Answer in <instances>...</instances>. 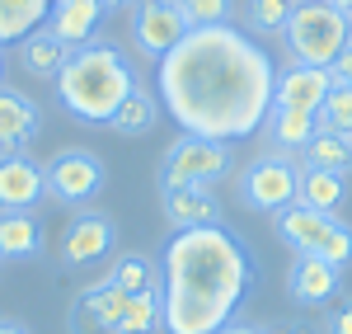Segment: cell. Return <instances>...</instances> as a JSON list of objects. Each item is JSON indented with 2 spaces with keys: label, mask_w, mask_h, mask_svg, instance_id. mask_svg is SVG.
<instances>
[{
  "label": "cell",
  "mask_w": 352,
  "mask_h": 334,
  "mask_svg": "<svg viewBox=\"0 0 352 334\" xmlns=\"http://www.w3.org/2000/svg\"><path fill=\"white\" fill-rule=\"evenodd\" d=\"M66 56H71V48H66L47 24L33 28L24 43H19V61H24L28 76H38V81H56V76H61V66H66Z\"/></svg>",
  "instance_id": "ac0fdd59"
},
{
  "label": "cell",
  "mask_w": 352,
  "mask_h": 334,
  "mask_svg": "<svg viewBox=\"0 0 352 334\" xmlns=\"http://www.w3.org/2000/svg\"><path fill=\"white\" fill-rule=\"evenodd\" d=\"M329 334H352V302H343V306H338V315L329 320Z\"/></svg>",
  "instance_id": "4dcf8cb0"
},
{
  "label": "cell",
  "mask_w": 352,
  "mask_h": 334,
  "mask_svg": "<svg viewBox=\"0 0 352 334\" xmlns=\"http://www.w3.org/2000/svg\"><path fill=\"white\" fill-rule=\"evenodd\" d=\"M118 245V226H113L109 212H94V207H80L71 226H66V236H61V264L66 269H89V264H99L104 254Z\"/></svg>",
  "instance_id": "30bf717a"
},
{
  "label": "cell",
  "mask_w": 352,
  "mask_h": 334,
  "mask_svg": "<svg viewBox=\"0 0 352 334\" xmlns=\"http://www.w3.org/2000/svg\"><path fill=\"white\" fill-rule=\"evenodd\" d=\"M300 189V165H292L287 156H258L254 165H244L240 174V198L254 212H287L296 202Z\"/></svg>",
  "instance_id": "52a82bcc"
},
{
  "label": "cell",
  "mask_w": 352,
  "mask_h": 334,
  "mask_svg": "<svg viewBox=\"0 0 352 334\" xmlns=\"http://www.w3.org/2000/svg\"><path fill=\"white\" fill-rule=\"evenodd\" d=\"M122 311H127V292L118 282L109 278L89 282L71 306V334H118Z\"/></svg>",
  "instance_id": "8fae6325"
},
{
  "label": "cell",
  "mask_w": 352,
  "mask_h": 334,
  "mask_svg": "<svg viewBox=\"0 0 352 334\" xmlns=\"http://www.w3.org/2000/svg\"><path fill=\"white\" fill-rule=\"evenodd\" d=\"M300 156H305L310 169H338V174H348L352 169V141L338 137V132H315Z\"/></svg>",
  "instance_id": "d4e9b609"
},
{
  "label": "cell",
  "mask_w": 352,
  "mask_h": 334,
  "mask_svg": "<svg viewBox=\"0 0 352 334\" xmlns=\"http://www.w3.org/2000/svg\"><path fill=\"white\" fill-rule=\"evenodd\" d=\"M333 10H343V14H352V0H329Z\"/></svg>",
  "instance_id": "836d02e7"
},
{
  "label": "cell",
  "mask_w": 352,
  "mask_h": 334,
  "mask_svg": "<svg viewBox=\"0 0 352 334\" xmlns=\"http://www.w3.org/2000/svg\"><path fill=\"white\" fill-rule=\"evenodd\" d=\"M104 0H52V14H47V28L76 52L85 43H94V33L104 24Z\"/></svg>",
  "instance_id": "9a60e30c"
},
{
  "label": "cell",
  "mask_w": 352,
  "mask_h": 334,
  "mask_svg": "<svg viewBox=\"0 0 352 334\" xmlns=\"http://www.w3.org/2000/svg\"><path fill=\"white\" fill-rule=\"evenodd\" d=\"M287 48L296 56V66H333L338 52L352 43V24L343 10H333L329 0H300L292 10V19L282 28Z\"/></svg>",
  "instance_id": "277c9868"
},
{
  "label": "cell",
  "mask_w": 352,
  "mask_h": 334,
  "mask_svg": "<svg viewBox=\"0 0 352 334\" xmlns=\"http://www.w3.org/2000/svg\"><path fill=\"white\" fill-rule=\"evenodd\" d=\"M52 0H0V48L5 43H24L33 28L47 24Z\"/></svg>",
  "instance_id": "7402d4cb"
},
{
  "label": "cell",
  "mask_w": 352,
  "mask_h": 334,
  "mask_svg": "<svg viewBox=\"0 0 352 334\" xmlns=\"http://www.w3.org/2000/svg\"><path fill=\"white\" fill-rule=\"evenodd\" d=\"M43 222L38 212H0V259H38Z\"/></svg>",
  "instance_id": "d6986e66"
},
{
  "label": "cell",
  "mask_w": 352,
  "mask_h": 334,
  "mask_svg": "<svg viewBox=\"0 0 352 334\" xmlns=\"http://www.w3.org/2000/svg\"><path fill=\"white\" fill-rule=\"evenodd\" d=\"M296 5H300V0H296Z\"/></svg>",
  "instance_id": "8d00e7d4"
},
{
  "label": "cell",
  "mask_w": 352,
  "mask_h": 334,
  "mask_svg": "<svg viewBox=\"0 0 352 334\" xmlns=\"http://www.w3.org/2000/svg\"><path fill=\"white\" fill-rule=\"evenodd\" d=\"M329 76H333V85H352V43L338 52V61L329 66Z\"/></svg>",
  "instance_id": "f546056e"
},
{
  "label": "cell",
  "mask_w": 352,
  "mask_h": 334,
  "mask_svg": "<svg viewBox=\"0 0 352 334\" xmlns=\"http://www.w3.org/2000/svg\"><path fill=\"white\" fill-rule=\"evenodd\" d=\"M277 236L296 254H315L338 273L352 264V226L338 222V212H315V207L292 202L287 212H277Z\"/></svg>",
  "instance_id": "5b68a950"
},
{
  "label": "cell",
  "mask_w": 352,
  "mask_h": 334,
  "mask_svg": "<svg viewBox=\"0 0 352 334\" xmlns=\"http://www.w3.org/2000/svg\"><path fill=\"white\" fill-rule=\"evenodd\" d=\"M0 334H33V330L19 325V320H0Z\"/></svg>",
  "instance_id": "d6a6232c"
},
{
  "label": "cell",
  "mask_w": 352,
  "mask_h": 334,
  "mask_svg": "<svg viewBox=\"0 0 352 334\" xmlns=\"http://www.w3.org/2000/svg\"><path fill=\"white\" fill-rule=\"evenodd\" d=\"M104 5H109V10H122V5H132V0H104Z\"/></svg>",
  "instance_id": "e575fe53"
},
{
  "label": "cell",
  "mask_w": 352,
  "mask_h": 334,
  "mask_svg": "<svg viewBox=\"0 0 352 334\" xmlns=\"http://www.w3.org/2000/svg\"><path fill=\"white\" fill-rule=\"evenodd\" d=\"M155 123H160V94H151L146 85H136L132 94L118 104V113L109 118V127L118 137H146Z\"/></svg>",
  "instance_id": "44dd1931"
},
{
  "label": "cell",
  "mask_w": 352,
  "mask_h": 334,
  "mask_svg": "<svg viewBox=\"0 0 352 334\" xmlns=\"http://www.w3.org/2000/svg\"><path fill=\"white\" fill-rule=\"evenodd\" d=\"M235 165L226 141H207V137H184L164 151L160 160V189H212L221 184Z\"/></svg>",
  "instance_id": "8992f818"
},
{
  "label": "cell",
  "mask_w": 352,
  "mask_h": 334,
  "mask_svg": "<svg viewBox=\"0 0 352 334\" xmlns=\"http://www.w3.org/2000/svg\"><path fill=\"white\" fill-rule=\"evenodd\" d=\"M254 282V259L226 226L174 231L160 259V311L169 334H217Z\"/></svg>",
  "instance_id": "7a4b0ae2"
},
{
  "label": "cell",
  "mask_w": 352,
  "mask_h": 334,
  "mask_svg": "<svg viewBox=\"0 0 352 334\" xmlns=\"http://www.w3.org/2000/svg\"><path fill=\"white\" fill-rule=\"evenodd\" d=\"M287 292L300 306H324L329 297L338 292V269L324 264V259H315V254H296V264L287 273Z\"/></svg>",
  "instance_id": "2e32d148"
},
{
  "label": "cell",
  "mask_w": 352,
  "mask_h": 334,
  "mask_svg": "<svg viewBox=\"0 0 352 334\" xmlns=\"http://www.w3.org/2000/svg\"><path fill=\"white\" fill-rule=\"evenodd\" d=\"M348 198V179L338 169H310L300 165V189H296V202L300 207H315V212H338Z\"/></svg>",
  "instance_id": "ffe728a7"
},
{
  "label": "cell",
  "mask_w": 352,
  "mask_h": 334,
  "mask_svg": "<svg viewBox=\"0 0 352 334\" xmlns=\"http://www.w3.org/2000/svg\"><path fill=\"white\" fill-rule=\"evenodd\" d=\"M109 282H118L127 297H136V292H160V264H151L146 254H122L113 264Z\"/></svg>",
  "instance_id": "cb8c5ba5"
},
{
  "label": "cell",
  "mask_w": 352,
  "mask_h": 334,
  "mask_svg": "<svg viewBox=\"0 0 352 334\" xmlns=\"http://www.w3.org/2000/svg\"><path fill=\"white\" fill-rule=\"evenodd\" d=\"M155 330H164L160 292H136V297H127V311H122L118 334H155Z\"/></svg>",
  "instance_id": "484cf974"
},
{
  "label": "cell",
  "mask_w": 352,
  "mask_h": 334,
  "mask_svg": "<svg viewBox=\"0 0 352 334\" xmlns=\"http://www.w3.org/2000/svg\"><path fill=\"white\" fill-rule=\"evenodd\" d=\"M277 66L235 24L188 28V38L155 61L160 109L207 141H240L258 132L272 113Z\"/></svg>",
  "instance_id": "6da1fadb"
},
{
  "label": "cell",
  "mask_w": 352,
  "mask_h": 334,
  "mask_svg": "<svg viewBox=\"0 0 352 334\" xmlns=\"http://www.w3.org/2000/svg\"><path fill=\"white\" fill-rule=\"evenodd\" d=\"M192 28H212V24H230V5L235 0H179Z\"/></svg>",
  "instance_id": "f1b7e54d"
},
{
  "label": "cell",
  "mask_w": 352,
  "mask_h": 334,
  "mask_svg": "<svg viewBox=\"0 0 352 334\" xmlns=\"http://www.w3.org/2000/svg\"><path fill=\"white\" fill-rule=\"evenodd\" d=\"M136 85L141 81L118 43H85L66 56V66L56 76V99L80 123H109Z\"/></svg>",
  "instance_id": "3957f363"
},
{
  "label": "cell",
  "mask_w": 352,
  "mask_h": 334,
  "mask_svg": "<svg viewBox=\"0 0 352 334\" xmlns=\"http://www.w3.org/2000/svg\"><path fill=\"white\" fill-rule=\"evenodd\" d=\"M160 207H164V222L174 226V231L221 222V207H217V198H212V189H160Z\"/></svg>",
  "instance_id": "e0dca14e"
},
{
  "label": "cell",
  "mask_w": 352,
  "mask_h": 334,
  "mask_svg": "<svg viewBox=\"0 0 352 334\" xmlns=\"http://www.w3.org/2000/svg\"><path fill=\"white\" fill-rule=\"evenodd\" d=\"M0 76H5V56H0Z\"/></svg>",
  "instance_id": "d590c367"
},
{
  "label": "cell",
  "mask_w": 352,
  "mask_h": 334,
  "mask_svg": "<svg viewBox=\"0 0 352 334\" xmlns=\"http://www.w3.org/2000/svg\"><path fill=\"white\" fill-rule=\"evenodd\" d=\"M292 10H296V0H244V19L254 33H282Z\"/></svg>",
  "instance_id": "83f0119b"
},
{
  "label": "cell",
  "mask_w": 352,
  "mask_h": 334,
  "mask_svg": "<svg viewBox=\"0 0 352 334\" xmlns=\"http://www.w3.org/2000/svg\"><path fill=\"white\" fill-rule=\"evenodd\" d=\"M43 198H47V174L28 151L0 156V212H33Z\"/></svg>",
  "instance_id": "7c38bea8"
},
{
  "label": "cell",
  "mask_w": 352,
  "mask_h": 334,
  "mask_svg": "<svg viewBox=\"0 0 352 334\" xmlns=\"http://www.w3.org/2000/svg\"><path fill=\"white\" fill-rule=\"evenodd\" d=\"M315 118H320V132H338V137L352 141V85H333L324 94V109Z\"/></svg>",
  "instance_id": "4316f807"
},
{
  "label": "cell",
  "mask_w": 352,
  "mask_h": 334,
  "mask_svg": "<svg viewBox=\"0 0 352 334\" xmlns=\"http://www.w3.org/2000/svg\"><path fill=\"white\" fill-rule=\"evenodd\" d=\"M333 90V76L324 66H287L277 71L272 85V109H296V113H320L324 109V94Z\"/></svg>",
  "instance_id": "4fadbf2b"
},
{
  "label": "cell",
  "mask_w": 352,
  "mask_h": 334,
  "mask_svg": "<svg viewBox=\"0 0 352 334\" xmlns=\"http://www.w3.org/2000/svg\"><path fill=\"white\" fill-rule=\"evenodd\" d=\"M268 127H272V141L287 146V151H305L310 137L320 132V118L315 113H296V109H272L268 113Z\"/></svg>",
  "instance_id": "603a6c76"
},
{
  "label": "cell",
  "mask_w": 352,
  "mask_h": 334,
  "mask_svg": "<svg viewBox=\"0 0 352 334\" xmlns=\"http://www.w3.org/2000/svg\"><path fill=\"white\" fill-rule=\"evenodd\" d=\"M188 14L179 0H141L132 14V38H136V52L160 61L164 52H174L184 38H188Z\"/></svg>",
  "instance_id": "9c48e42d"
},
{
  "label": "cell",
  "mask_w": 352,
  "mask_h": 334,
  "mask_svg": "<svg viewBox=\"0 0 352 334\" xmlns=\"http://www.w3.org/2000/svg\"><path fill=\"white\" fill-rule=\"evenodd\" d=\"M43 132V109L28 99L24 90L0 85V156L28 151V141Z\"/></svg>",
  "instance_id": "5bb4252c"
},
{
  "label": "cell",
  "mask_w": 352,
  "mask_h": 334,
  "mask_svg": "<svg viewBox=\"0 0 352 334\" xmlns=\"http://www.w3.org/2000/svg\"><path fill=\"white\" fill-rule=\"evenodd\" d=\"M43 174H47V194H52L56 202H76V207L89 202V198L109 184L104 160H99L94 151H85V146H66V151H56L52 160L43 165Z\"/></svg>",
  "instance_id": "ba28073f"
},
{
  "label": "cell",
  "mask_w": 352,
  "mask_h": 334,
  "mask_svg": "<svg viewBox=\"0 0 352 334\" xmlns=\"http://www.w3.org/2000/svg\"><path fill=\"white\" fill-rule=\"evenodd\" d=\"M217 334H258V330H254V325H244V320H226Z\"/></svg>",
  "instance_id": "1f68e13d"
}]
</instances>
